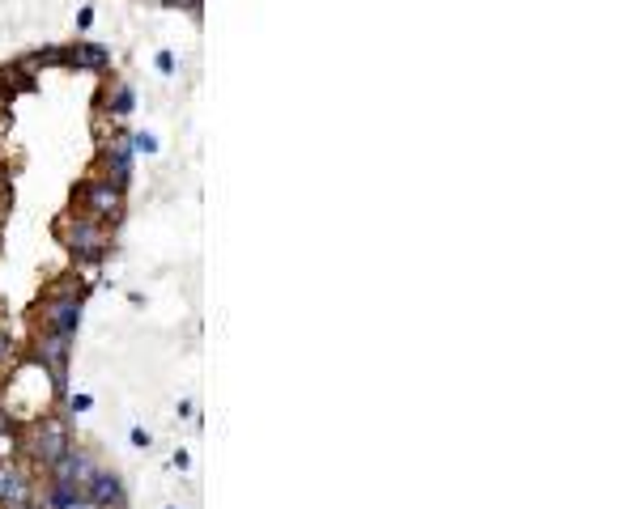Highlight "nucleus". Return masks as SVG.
<instances>
[{
  "instance_id": "nucleus-1",
  "label": "nucleus",
  "mask_w": 638,
  "mask_h": 509,
  "mask_svg": "<svg viewBox=\"0 0 638 509\" xmlns=\"http://www.w3.org/2000/svg\"><path fill=\"white\" fill-rule=\"evenodd\" d=\"M56 234H60V242L68 246V254H73L77 263H99L102 254L111 251V229L102 221H94V217L77 212V208L56 221Z\"/></svg>"
},
{
  "instance_id": "nucleus-2",
  "label": "nucleus",
  "mask_w": 638,
  "mask_h": 509,
  "mask_svg": "<svg viewBox=\"0 0 638 509\" xmlns=\"http://www.w3.org/2000/svg\"><path fill=\"white\" fill-rule=\"evenodd\" d=\"M82 315H85V289L77 285V280H60V285L39 302V323H43V332L77 335Z\"/></svg>"
},
{
  "instance_id": "nucleus-3",
  "label": "nucleus",
  "mask_w": 638,
  "mask_h": 509,
  "mask_svg": "<svg viewBox=\"0 0 638 509\" xmlns=\"http://www.w3.org/2000/svg\"><path fill=\"white\" fill-rule=\"evenodd\" d=\"M68 445H73L68 420L56 412H43V420H34V429L26 433V454L34 467H56L68 454Z\"/></svg>"
},
{
  "instance_id": "nucleus-4",
  "label": "nucleus",
  "mask_w": 638,
  "mask_h": 509,
  "mask_svg": "<svg viewBox=\"0 0 638 509\" xmlns=\"http://www.w3.org/2000/svg\"><path fill=\"white\" fill-rule=\"evenodd\" d=\"M77 212H85V217H94V221H119L124 217V191L115 187V183H107V178H94V183H82L77 187Z\"/></svg>"
},
{
  "instance_id": "nucleus-5",
  "label": "nucleus",
  "mask_w": 638,
  "mask_h": 509,
  "mask_svg": "<svg viewBox=\"0 0 638 509\" xmlns=\"http://www.w3.org/2000/svg\"><path fill=\"white\" fill-rule=\"evenodd\" d=\"M132 158H136V153H132V141H128V132H124V127H115L111 136H107V141H102V170H107V183H115V187L124 191L132 183Z\"/></svg>"
},
{
  "instance_id": "nucleus-6",
  "label": "nucleus",
  "mask_w": 638,
  "mask_h": 509,
  "mask_svg": "<svg viewBox=\"0 0 638 509\" xmlns=\"http://www.w3.org/2000/svg\"><path fill=\"white\" fill-rule=\"evenodd\" d=\"M51 471V484H65V488H77V493H85V484H90V476L99 471V459L90 454V450H82V445H68V454L56 467H48Z\"/></svg>"
},
{
  "instance_id": "nucleus-7",
  "label": "nucleus",
  "mask_w": 638,
  "mask_h": 509,
  "mask_svg": "<svg viewBox=\"0 0 638 509\" xmlns=\"http://www.w3.org/2000/svg\"><path fill=\"white\" fill-rule=\"evenodd\" d=\"M85 501L94 509H128V488H124V476L111 471V467H99L90 484H85Z\"/></svg>"
},
{
  "instance_id": "nucleus-8",
  "label": "nucleus",
  "mask_w": 638,
  "mask_h": 509,
  "mask_svg": "<svg viewBox=\"0 0 638 509\" xmlns=\"http://www.w3.org/2000/svg\"><path fill=\"white\" fill-rule=\"evenodd\" d=\"M65 68H85V73H111V51L102 47V43H90V39H82V43H73V47H65Z\"/></svg>"
},
{
  "instance_id": "nucleus-9",
  "label": "nucleus",
  "mask_w": 638,
  "mask_h": 509,
  "mask_svg": "<svg viewBox=\"0 0 638 509\" xmlns=\"http://www.w3.org/2000/svg\"><path fill=\"white\" fill-rule=\"evenodd\" d=\"M132 107H136V94H132V85L128 81H115L111 90L99 98V111L102 115H111V124H119V119H128Z\"/></svg>"
},
{
  "instance_id": "nucleus-10",
  "label": "nucleus",
  "mask_w": 638,
  "mask_h": 509,
  "mask_svg": "<svg viewBox=\"0 0 638 509\" xmlns=\"http://www.w3.org/2000/svg\"><path fill=\"white\" fill-rule=\"evenodd\" d=\"M128 141H132V153H145V158L158 153V136L153 132H128Z\"/></svg>"
},
{
  "instance_id": "nucleus-11",
  "label": "nucleus",
  "mask_w": 638,
  "mask_h": 509,
  "mask_svg": "<svg viewBox=\"0 0 638 509\" xmlns=\"http://www.w3.org/2000/svg\"><path fill=\"white\" fill-rule=\"evenodd\" d=\"M90 408H94V395H90V391H77V395H68V412H73V416L90 412Z\"/></svg>"
},
{
  "instance_id": "nucleus-12",
  "label": "nucleus",
  "mask_w": 638,
  "mask_h": 509,
  "mask_svg": "<svg viewBox=\"0 0 638 509\" xmlns=\"http://www.w3.org/2000/svg\"><path fill=\"white\" fill-rule=\"evenodd\" d=\"M153 64H158V73H162V77H175V51H158Z\"/></svg>"
},
{
  "instance_id": "nucleus-13",
  "label": "nucleus",
  "mask_w": 638,
  "mask_h": 509,
  "mask_svg": "<svg viewBox=\"0 0 638 509\" xmlns=\"http://www.w3.org/2000/svg\"><path fill=\"white\" fill-rule=\"evenodd\" d=\"M132 445H136V450H149V445H153V437H149L145 429H132Z\"/></svg>"
},
{
  "instance_id": "nucleus-14",
  "label": "nucleus",
  "mask_w": 638,
  "mask_h": 509,
  "mask_svg": "<svg viewBox=\"0 0 638 509\" xmlns=\"http://www.w3.org/2000/svg\"><path fill=\"white\" fill-rule=\"evenodd\" d=\"M77 26H82V30H90V26H94V9H90V4L77 13Z\"/></svg>"
},
{
  "instance_id": "nucleus-15",
  "label": "nucleus",
  "mask_w": 638,
  "mask_h": 509,
  "mask_svg": "<svg viewBox=\"0 0 638 509\" xmlns=\"http://www.w3.org/2000/svg\"><path fill=\"white\" fill-rule=\"evenodd\" d=\"M170 462H175L179 471H188V467H192V459H188V450H175V459H170Z\"/></svg>"
},
{
  "instance_id": "nucleus-16",
  "label": "nucleus",
  "mask_w": 638,
  "mask_h": 509,
  "mask_svg": "<svg viewBox=\"0 0 638 509\" xmlns=\"http://www.w3.org/2000/svg\"><path fill=\"white\" fill-rule=\"evenodd\" d=\"M175 412H179L183 420H188V416H197V403H192V399H183V403H179V408H175Z\"/></svg>"
},
{
  "instance_id": "nucleus-17",
  "label": "nucleus",
  "mask_w": 638,
  "mask_h": 509,
  "mask_svg": "<svg viewBox=\"0 0 638 509\" xmlns=\"http://www.w3.org/2000/svg\"><path fill=\"white\" fill-rule=\"evenodd\" d=\"M9 352H13V340H9V335L0 332V361H4V357H9Z\"/></svg>"
},
{
  "instance_id": "nucleus-18",
  "label": "nucleus",
  "mask_w": 638,
  "mask_h": 509,
  "mask_svg": "<svg viewBox=\"0 0 638 509\" xmlns=\"http://www.w3.org/2000/svg\"><path fill=\"white\" fill-rule=\"evenodd\" d=\"M166 4H183V9H192V13H200V0H166Z\"/></svg>"
},
{
  "instance_id": "nucleus-19",
  "label": "nucleus",
  "mask_w": 638,
  "mask_h": 509,
  "mask_svg": "<svg viewBox=\"0 0 638 509\" xmlns=\"http://www.w3.org/2000/svg\"><path fill=\"white\" fill-rule=\"evenodd\" d=\"M68 509H94V505H90L85 496H77V501H73V505H68Z\"/></svg>"
},
{
  "instance_id": "nucleus-20",
  "label": "nucleus",
  "mask_w": 638,
  "mask_h": 509,
  "mask_svg": "<svg viewBox=\"0 0 638 509\" xmlns=\"http://www.w3.org/2000/svg\"><path fill=\"white\" fill-rule=\"evenodd\" d=\"M0 85H4V73H0Z\"/></svg>"
},
{
  "instance_id": "nucleus-21",
  "label": "nucleus",
  "mask_w": 638,
  "mask_h": 509,
  "mask_svg": "<svg viewBox=\"0 0 638 509\" xmlns=\"http://www.w3.org/2000/svg\"><path fill=\"white\" fill-rule=\"evenodd\" d=\"M166 509H179V505H166Z\"/></svg>"
}]
</instances>
